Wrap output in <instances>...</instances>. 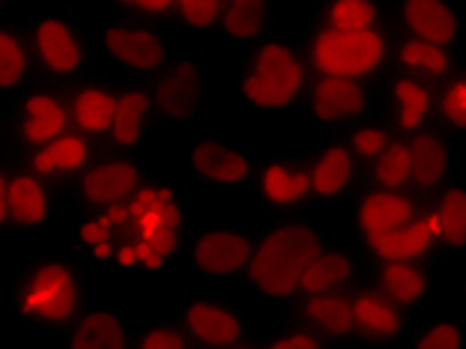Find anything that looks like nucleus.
Masks as SVG:
<instances>
[{
	"label": "nucleus",
	"instance_id": "nucleus-1",
	"mask_svg": "<svg viewBox=\"0 0 466 349\" xmlns=\"http://www.w3.org/2000/svg\"><path fill=\"white\" fill-rule=\"evenodd\" d=\"M126 215H129V230L114 254V263L129 274H147V278L162 274L183 239V197L171 185H144L129 200Z\"/></svg>",
	"mask_w": 466,
	"mask_h": 349
},
{
	"label": "nucleus",
	"instance_id": "nucleus-2",
	"mask_svg": "<svg viewBox=\"0 0 466 349\" xmlns=\"http://www.w3.org/2000/svg\"><path fill=\"white\" fill-rule=\"evenodd\" d=\"M320 233L302 221L272 227L258 245H251L248 284L267 302H290L299 295L302 274L320 254Z\"/></svg>",
	"mask_w": 466,
	"mask_h": 349
},
{
	"label": "nucleus",
	"instance_id": "nucleus-3",
	"mask_svg": "<svg viewBox=\"0 0 466 349\" xmlns=\"http://www.w3.org/2000/svg\"><path fill=\"white\" fill-rule=\"evenodd\" d=\"M84 281L69 260H42L25 272L15 290V320L34 329H63L81 316Z\"/></svg>",
	"mask_w": 466,
	"mask_h": 349
},
{
	"label": "nucleus",
	"instance_id": "nucleus-4",
	"mask_svg": "<svg viewBox=\"0 0 466 349\" xmlns=\"http://www.w3.org/2000/svg\"><path fill=\"white\" fill-rule=\"evenodd\" d=\"M309 90V69L290 42L267 39L254 51L239 84V99L248 111H281Z\"/></svg>",
	"mask_w": 466,
	"mask_h": 349
},
{
	"label": "nucleus",
	"instance_id": "nucleus-5",
	"mask_svg": "<svg viewBox=\"0 0 466 349\" xmlns=\"http://www.w3.org/2000/svg\"><path fill=\"white\" fill-rule=\"evenodd\" d=\"M389 36L383 30H368V34H338V30L317 27L309 39V63L317 75L326 78H350L365 81L383 69L389 60Z\"/></svg>",
	"mask_w": 466,
	"mask_h": 349
},
{
	"label": "nucleus",
	"instance_id": "nucleus-6",
	"mask_svg": "<svg viewBox=\"0 0 466 349\" xmlns=\"http://www.w3.org/2000/svg\"><path fill=\"white\" fill-rule=\"evenodd\" d=\"M30 57L51 75H76L87 60V45H84L76 25L60 13H42L30 25Z\"/></svg>",
	"mask_w": 466,
	"mask_h": 349
},
{
	"label": "nucleus",
	"instance_id": "nucleus-7",
	"mask_svg": "<svg viewBox=\"0 0 466 349\" xmlns=\"http://www.w3.org/2000/svg\"><path fill=\"white\" fill-rule=\"evenodd\" d=\"M144 185L147 183H144L141 167L120 155L90 162L78 176V194L84 197V204H87L93 213L129 206V200L141 192Z\"/></svg>",
	"mask_w": 466,
	"mask_h": 349
},
{
	"label": "nucleus",
	"instance_id": "nucleus-8",
	"mask_svg": "<svg viewBox=\"0 0 466 349\" xmlns=\"http://www.w3.org/2000/svg\"><path fill=\"white\" fill-rule=\"evenodd\" d=\"M102 48L108 51L114 63H120L135 75H153L167 66V42L150 25L114 21L102 30Z\"/></svg>",
	"mask_w": 466,
	"mask_h": 349
},
{
	"label": "nucleus",
	"instance_id": "nucleus-9",
	"mask_svg": "<svg viewBox=\"0 0 466 349\" xmlns=\"http://www.w3.org/2000/svg\"><path fill=\"white\" fill-rule=\"evenodd\" d=\"M177 329L186 334L188 344H198L200 349H230L242 344V334H246L239 314L221 299H209V295H200V299L186 304Z\"/></svg>",
	"mask_w": 466,
	"mask_h": 349
},
{
	"label": "nucleus",
	"instance_id": "nucleus-10",
	"mask_svg": "<svg viewBox=\"0 0 466 349\" xmlns=\"http://www.w3.org/2000/svg\"><path fill=\"white\" fill-rule=\"evenodd\" d=\"M204 75L192 60H179L165 66L162 78L150 93L153 111L167 123H188L204 108Z\"/></svg>",
	"mask_w": 466,
	"mask_h": 349
},
{
	"label": "nucleus",
	"instance_id": "nucleus-11",
	"mask_svg": "<svg viewBox=\"0 0 466 349\" xmlns=\"http://www.w3.org/2000/svg\"><path fill=\"white\" fill-rule=\"evenodd\" d=\"M251 239L233 227H209L198 236L192 248V266L207 278H237L248 269Z\"/></svg>",
	"mask_w": 466,
	"mask_h": 349
},
{
	"label": "nucleus",
	"instance_id": "nucleus-12",
	"mask_svg": "<svg viewBox=\"0 0 466 349\" xmlns=\"http://www.w3.org/2000/svg\"><path fill=\"white\" fill-rule=\"evenodd\" d=\"M69 132H72L69 105L63 96H57V93H51V90L30 93L25 105H21L18 120H15V135L21 144L30 146V153Z\"/></svg>",
	"mask_w": 466,
	"mask_h": 349
},
{
	"label": "nucleus",
	"instance_id": "nucleus-13",
	"mask_svg": "<svg viewBox=\"0 0 466 349\" xmlns=\"http://www.w3.org/2000/svg\"><path fill=\"white\" fill-rule=\"evenodd\" d=\"M188 171L204 185L216 188H237L251 176V158L216 137L200 141L188 155Z\"/></svg>",
	"mask_w": 466,
	"mask_h": 349
},
{
	"label": "nucleus",
	"instance_id": "nucleus-14",
	"mask_svg": "<svg viewBox=\"0 0 466 349\" xmlns=\"http://www.w3.org/2000/svg\"><path fill=\"white\" fill-rule=\"evenodd\" d=\"M309 105H311V114L320 123L353 120V116L368 111L370 90L365 81L317 75V81L309 87Z\"/></svg>",
	"mask_w": 466,
	"mask_h": 349
},
{
	"label": "nucleus",
	"instance_id": "nucleus-15",
	"mask_svg": "<svg viewBox=\"0 0 466 349\" xmlns=\"http://www.w3.org/2000/svg\"><path fill=\"white\" fill-rule=\"evenodd\" d=\"M258 192L269 206L290 209L309 197V165L290 153H275L260 167Z\"/></svg>",
	"mask_w": 466,
	"mask_h": 349
},
{
	"label": "nucleus",
	"instance_id": "nucleus-16",
	"mask_svg": "<svg viewBox=\"0 0 466 349\" xmlns=\"http://www.w3.org/2000/svg\"><path fill=\"white\" fill-rule=\"evenodd\" d=\"M419 215H421L419 204L407 192H380V188L368 192L359 200V209H356L359 230H362L365 239H377V236H386L391 230L407 227Z\"/></svg>",
	"mask_w": 466,
	"mask_h": 349
},
{
	"label": "nucleus",
	"instance_id": "nucleus-17",
	"mask_svg": "<svg viewBox=\"0 0 466 349\" xmlns=\"http://www.w3.org/2000/svg\"><path fill=\"white\" fill-rule=\"evenodd\" d=\"M356 179V158L350 155L347 144L332 141L326 144L309 162V194L320 204H335L341 200Z\"/></svg>",
	"mask_w": 466,
	"mask_h": 349
},
{
	"label": "nucleus",
	"instance_id": "nucleus-18",
	"mask_svg": "<svg viewBox=\"0 0 466 349\" xmlns=\"http://www.w3.org/2000/svg\"><path fill=\"white\" fill-rule=\"evenodd\" d=\"M48 221V183L36 174L21 171L6 179V224L36 233Z\"/></svg>",
	"mask_w": 466,
	"mask_h": 349
},
{
	"label": "nucleus",
	"instance_id": "nucleus-19",
	"mask_svg": "<svg viewBox=\"0 0 466 349\" xmlns=\"http://www.w3.org/2000/svg\"><path fill=\"white\" fill-rule=\"evenodd\" d=\"M90 158H93V150H90L87 137H81L78 132H69L30 153L27 171L36 174L39 179H46V183L48 179L81 176L84 167L90 165Z\"/></svg>",
	"mask_w": 466,
	"mask_h": 349
},
{
	"label": "nucleus",
	"instance_id": "nucleus-20",
	"mask_svg": "<svg viewBox=\"0 0 466 349\" xmlns=\"http://www.w3.org/2000/svg\"><path fill=\"white\" fill-rule=\"evenodd\" d=\"M350 308H353V329L368 341H395L407 329L404 311L380 290H359L350 295Z\"/></svg>",
	"mask_w": 466,
	"mask_h": 349
},
{
	"label": "nucleus",
	"instance_id": "nucleus-21",
	"mask_svg": "<svg viewBox=\"0 0 466 349\" xmlns=\"http://www.w3.org/2000/svg\"><path fill=\"white\" fill-rule=\"evenodd\" d=\"M400 21H404L410 39L428 42V45L437 48H449L461 30L458 13L442 0H412L400 13Z\"/></svg>",
	"mask_w": 466,
	"mask_h": 349
},
{
	"label": "nucleus",
	"instance_id": "nucleus-22",
	"mask_svg": "<svg viewBox=\"0 0 466 349\" xmlns=\"http://www.w3.org/2000/svg\"><path fill=\"white\" fill-rule=\"evenodd\" d=\"M410 162H412V183L421 194H431L446 183V176L451 171V150L446 144V137L421 129L416 135H410Z\"/></svg>",
	"mask_w": 466,
	"mask_h": 349
},
{
	"label": "nucleus",
	"instance_id": "nucleus-23",
	"mask_svg": "<svg viewBox=\"0 0 466 349\" xmlns=\"http://www.w3.org/2000/svg\"><path fill=\"white\" fill-rule=\"evenodd\" d=\"M69 105V123L81 137H108L111 120H114V105L116 90L108 84H84L72 93Z\"/></svg>",
	"mask_w": 466,
	"mask_h": 349
},
{
	"label": "nucleus",
	"instance_id": "nucleus-24",
	"mask_svg": "<svg viewBox=\"0 0 466 349\" xmlns=\"http://www.w3.org/2000/svg\"><path fill=\"white\" fill-rule=\"evenodd\" d=\"M66 349H129V325L114 311H87L69 325Z\"/></svg>",
	"mask_w": 466,
	"mask_h": 349
},
{
	"label": "nucleus",
	"instance_id": "nucleus-25",
	"mask_svg": "<svg viewBox=\"0 0 466 349\" xmlns=\"http://www.w3.org/2000/svg\"><path fill=\"white\" fill-rule=\"evenodd\" d=\"M150 90L144 87H123L116 90V105H114V120L108 129V141L116 150H132L144 141L147 120H150Z\"/></svg>",
	"mask_w": 466,
	"mask_h": 349
},
{
	"label": "nucleus",
	"instance_id": "nucleus-26",
	"mask_svg": "<svg viewBox=\"0 0 466 349\" xmlns=\"http://www.w3.org/2000/svg\"><path fill=\"white\" fill-rule=\"evenodd\" d=\"M302 320L309 325V332H314L317 337L344 341V337L356 334L353 308H350V295L344 293L309 295V299L302 302Z\"/></svg>",
	"mask_w": 466,
	"mask_h": 349
},
{
	"label": "nucleus",
	"instance_id": "nucleus-27",
	"mask_svg": "<svg viewBox=\"0 0 466 349\" xmlns=\"http://www.w3.org/2000/svg\"><path fill=\"white\" fill-rule=\"evenodd\" d=\"M126 230H129L126 206L105 209V213H90V215L81 218L78 242L93 260L105 263V260H114L116 248H120V242L126 239Z\"/></svg>",
	"mask_w": 466,
	"mask_h": 349
},
{
	"label": "nucleus",
	"instance_id": "nucleus-28",
	"mask_svg": "<svg viewBox=\"0 0 466 349\" xmlns=\"http://www.w3.org/2000/svg\"><path fill=\"white\" fill-rule=\"evenodd\" d=\"M421 224L428 227L433 245L461 248L466 239V194L463 188H446L428 213H421Z\"/></svg>",
	"mask_w": 466,
	"mask_h": 349
},
{
	"label": "nucleus",
	"instance_id": "nucleus-29",
	"mask_svg": "<svg viewBox=\"0 0 466 349\" xmlns=\"http://www.w3.org/2000/svg\"><path fill=\"white\" fill-rule=\"evenodd\" d=\"M356 274V260L347 251L320 248V254L309 263L302 274L299 295H323V293H341Z\"/></svg>",
	"mask_w": 466,
	"mask_h": 349
},
{
	"label": "nucleus",
	"instance_id": "nucleus-30",
	"mask_svg": "<svg viewBox=\"0 0 466 349\" xmlns=\"http://www.w3.org/2000/svg\"><path fill=\"white\" fill-rule=\"evenodd\" d=\"M389 57L407 72V78H416V81H440V78H446L451 69L449 48L428 45V42H419L410 36L398 39L395 45H391Z\"/></svg>",
	"mask_w": 466,
	"mask_h": 349
},
{
	"label": "nucleus",
	"instance_id": "nucleus-31",
	"mask_svg": "<svg viewBox=\"0 0 466 349\" xmlns=\"http://www.w3.org/2000/svg\"><path fill=\"white\" fill-rule=\"evenodd\" d=\"M433 248L437 245H433L428 227L421 224V215L407 227L391 230L386 236L368 239V251L383 263H419L421 257H428Z\"/></svg>",
	"mask_w": 466,
	"mask_h": 349
},
{
	"label": "nucleus",
	"instance_id": "nucleus-32",
	"mask_svg": "<svg viewBox=\"0 0 466 349\" xmlns=\"http://www.w3.org/2000/svg\"><path fill=\"white\" fill-rule=\"evenodd\" d=\"M389 96H391V105H395V123L400 129L410 135L425 129L433 114V93L425 81L400 75L391 81Z\"/></svg>",
	"mask_w": 466,
	"mask_h": 349
},
{
	"label": "nucleus",
	"instance_id": "nucleus-33",
	"mask_svg": "<svg viewBox=\"0 0 466 349\" xmlns=\"http://www.w3.org/2000/svg\"><path fill=\"white\" fill-rule=\"evenodd\" d=\"M380 293L391 304H398L400 311L416 308L428 295V272L421 269V263H383V269H380Z\"/></svg>",
	"mask_w": 466,
	"mask_h": 349
},
{
	"label": "nucleus",
	"instance_id": "nucleus-34",
	"mask_svg": "<svg viewBox=\"0 0 466 349\" xmlns=\"http://www.w3.org/2000/svg\"><path fill=\"white\" fill-rule=\"evenodd\" d=\"M221 27L225 36L237 45H248L258 39L269 25V9L260 0H233V4L221 6Z\"/></svg>",
	"mask_w": 466,
	"mask_h": 349
},
{
	"label": "nucleus",
	"instance_id": "nucleus-35",
	"mask_svg": "<svg viewBox=\"0 0 466 349\" xmlns=\"http://www.w3.org/2000/svg\"><path fill=\"white\" fill-rule=\"evenodd\" d=\"M326 30L338 34H368L380 30V6L370 0H335L323 6V25Z\"/></svg>",
	"mask_w": 466,
	"mask_h": 349
},
{
	"label": "nucleus",
	"instance_id": "nucleus-36",
	"mask_svg": "<svg viewBox=\"0 0 466 349\" xmlns=\"http://www.w3.org/2000/svg\"><path fill=\"white\" fill-rule=\"evenodd\" d=\"M30 45L13 27H0V93L18 90L30 75Z\"/></svg>",
	"mask_w": 466,
	"mask_h": 349
},
{
	"label": "nucleus",
	"instance_id": "nucleus-37",
	"mask_svg": "<svg viewBox=\"0 0 466 349\" xmlns=\"http://www.w3.org/2000/svg\"><path fill=\"white\" fill-rule=\"evenodd\" d=\"M370 183L380 192H407L412 183V162H410V146L407 141H391V146L370 162Z\"/></svg>",
	"mask_w": 466,
	"mask_h": 349
},
{
	"label": "nucleus",
	"instance_id": "nucleus-38",
	"mask_svg": "<svg viewBox=\"0 0 466 349\" xmlns=\"http://www.w3.org/2000/svg\"><path fill=\"white\" fill-rule=\"evenodd\" d=\"M391 132L386 125H377V123H365L362 129H356L350 135V155L353 158H365V162H377L380 155H383L389 146H391Z\"/></svg>",
	"mask_w": 466,
	"mask_h": 349
},
{
	"label": "nucleus",
	"instance_id": "nucleus-39",
	"mask_svg": "<svg viewBox=\"0 0 466 349\" xmlns=\"http://www.w3.org/2000/svg\"><path fill=\"white\" fill-rule=\"evenodd\" d=\"M221 6L225 4H218V0H183V4H174V15L183 21L188 30L207 34V30L218 27Z\"/></svg>",
	"mask_w": 466,
	"mask_h": 349
},
{
	"label": "nucleus",
	"instance_id": "nucleus-40",
	"mask_svg": "<svg viewBox=\"0 0 466 349\" xmlns=\"http://www.w3.org/2000/svg\"><path fill=\"white\" fill-rule=\"evenodd\" d=\"M412 349H466V334H463V323L458 320H437L421 329L416 337V346Z\"/></svg>",
	"mask_w": 466,
	"mask_h": 349
},
{
	"label": "nucleus",
	"instance_id": "nucleus-41",
	"mask_svg": "<svg viewBox=\"0 0 466 349\" xmlns=\"http://www.w3.org/2000/svg\"><path fill=\"white\" fill-rule=\"evenodd\" d=\"M440 114L454 132L466 129V81L454 78L440 96Z\"/></svg>",
	"mask_w": 466,
	"mask_h": 349
},
{
	"label": "nucleus",
	"instance_id": "nucleus-42",
	"mask_svg": "<svg viewBox=\"0 0 466 349\" xmlns=\"http://www.w3.org/2000/svg\"><path fill=\"white\" fill-rule=\"evenodd\" d=\"M137 349H188V341L174 323H156L144 329Z\"/></svg>",
	"mask_w": 466,
	"mask_h": 349
},
{
	"label": "nucleus",
	"instance_id": "nucleus-43",
	"mask_svg": "<svg viewBox=\"0 0 466 349\" xmlns=\"http://www.w3.org/2000/svg\"><path fill=\"white\" fill-rule=\"evenodd\" d=\"M263 349H326V346H323V337H317L309 329H290V332H281L279 337H272Z\"/></svg>",
	"mask_w": 466,
	"mask_h": 349
},
{
	"label": "nucleus",
	"instance_id": "nucleus-44",
	"mask_svg": "<svg viewBox=\"0 0 466 349\" xmlns=\"http://www.w3.org/2000/svg\"><path fill=\"white\" fill-rule=\"evenodd\" d=\"M126 13L132 15H141V18H165V15H174V0H150V4H126L123 6Z\"/></svg>",
	"mask_w": 466,
	"mask_h": 349
},
{
	"label": "nucleus",
	"instance_id": "nucleus-45",
	"mask_svg": "<svg viewBox=\"0 0 466 349\" xmlns=\"http://www.w3.org/2000/svg\"><path fill=\"white\" fill-rule=\"evenodd\" d=\"M6 179H9V174L0 167V230L9 227L6 224Z\"/></svg>",
	"mask_w": 466,
	"mask_h": 349
},
{
	"label": "nucleus",
	"instance_id": "nucleus-46",
	"mask_svg": "<svg viewBox=\"0 0 466 349\" xmlns=\"http://www.w3.org/2000/svg\"><path fill=\"white\" fill-rule=\"evenodd\" d=\"M230 349H254V346H246V344H237V346H230Z\"/></svg>",
	"mask_w": 466,
	"mask_h": 349
}]
</instances>
